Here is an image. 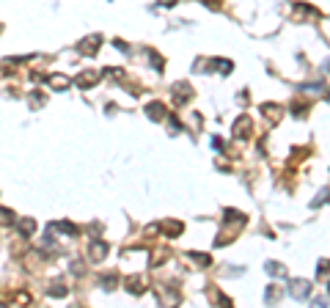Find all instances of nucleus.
I'll return each instance as SVG.
<instances>
[{
    "label": "nucleus",
    "mask_w": 330,
    "mask_h": 308,
    "mask_svg": "<svg viewBox=\"0 0 330 308\" xmlns=\"http://www.w3.org/2000/svg\"><path fill=\"white\" fill-rule=\"evenodd\" d=\"M99 44H102V36L94 33V36H86L82 42H77V52L80 55H94V52L99 50Z\"/></svg>",
    "instance_id": "1"
},
{
    "label": "nucleus",
    "mask_w": 330,
    "mask_h": 308,
    "mask_svg": "<svg viewBox=\"0 0 330 308\" xmlns=\"http://www.w3.org/2000/svg\"><path fill=\"white\" fill-rule=\"evenodd\" d=\"M97 83H99V72H94V69L74 77V85H80V88H91V85H97Z\"/></svg>",
    "instance_id": "2"
},
{
    "label": "nucleus",
    "mask_w": 330,
    "mask_h": 308,
    "mask_svg": "<svg viewBox=\"0 0 330 308\" xmlns=\"http://www.w3.org/2000/svg\"><path fill=\"white\" fill-rule=\"evenodd\" d=\"M50 231H63V234H80V229L77 226H72V223H66V220H61V223H50Z\"/></svg>",
    "instance_id": "3"
},
{
    "label": "nucleus",
    "mask_w": 330,
    "mask_h": 308,
    "mask_svg": "<svg viewBox=\"0 0 330 308\" xmlns=\"http://www.w3.org/2000/svg\"><path fill=\"white\" fill-rule=\"evenodd\" d=\"M105 253H108V245H105V242H99V240H94V242H91V259H94V261H102Z\"/></svg>",
    "instance_id": "4"
},
{
    "label": "nucleus",
    "mask_w": 330,
    "mask_h": 308,
    "mask_svg": "<svg viewBox=\"0 0 330 308\" xmlns=\"http://www.w3.org/2000/svg\"><path fill=\"white\" fill-rule=\"evenodd\" d=\"M308 292H311V283L308 281H294L292 283V294H294V297H308Z\"/></svg>",
    "instance_id": "5"
},
{
    "label": "nucleus",
    "mask_w": 330,
    "mask_h": 308,
    "mask_svg": "<svg viewBox=\"0 0 330 308\" xmlns=\"http://www.w3.org/2000/svg\"><path fill=\"white\" fill-rule=\"evenodd\" d=\"M174 96H176V102H185V99H190L193 96V91L187 88V83H176L174 85Z\"/></svg>",
    "instance_id": "6"
},
{
    "label": "nucleus",
    "mask_w": 330,
    "mask_h": 308,
    "mask_svg": "<svg viewBox=\"0 0 330 308\" xmlns=\"http://www.w3.org/2000/svg\"><path fill=\"white\" fill-rule=\"evenodd\" d=\"M17 229H20V231H22V234H25V237H31L33 231H36V220H33V218L17 220Z\"/></svg>",
    "instance_id": "7"
},
{
    "label": "nucleus",
    "mask_w": 330,
    "mask_h": 308,
    "mask_svg": "<svg viewBox=\"0 0 330 308\" xmlns=\"http://www.w3.org/2000/svg\"><path fill=\"white\" fill-rule=\"evenodd\" d=\"M146 113H149V119H154V121H160V119H165V108L160 102H151L149 108H146Z\"/></svg>",
    "instance_id": "8"
},
{
    "label": "nucleus",
    "mask_w": 330,
    "mask_h": 308,
    "mask_svg": "<svg viewBox=\"0 0 330 308\" xmlns=\"http://www.w3.org/2000/svg\"><path fill=\"white\" fill-rule=\"evenodd\" d=\"M47 83L52 85V88H58V91H63L69 85V77H63V74H50V77H47Z\"/></svg>",
    "instance_id": "9"
},
{
    "label": "nucleus",
    "mask_w": 330,
    "mask_h": 308,
    "mask_svg": "<svg viewBox=\"0 0 330 308\" xmlns=\"http://www.w3.org/2000/svg\"><path fill=\"white\" fill-rule=\"evenodd\" d=\"M140 281H143V278H140V275H132V278H129V281H127V289H129V292H132V294H140V292H143V289H146V283H143V286H140Z\"/></svg>",
    "instance_id": "10"
},
{
    "label": "nucleus",
    "mask_w": 330,
    "mask_h": 308,
    "mask_svg": "<svg viewBox=\"0 0 330 308\" xmlns=\"http://www.w3.org/2000/svg\"><path fill=\"white\" fill-rule=\"evenodd\" d=\"M0 223H17V215L11 209H3L0 207Z\"/></svg>",
    "instance_id": "11"
},
{
    "label": "nucleus",
    "mask_w": 330,
    "mask_h": 308,
    "mask_svg": "<svg viewBox=\"0 0 330 308\" xmlns=\"http://www.w3.org/2000/svg\"><path fill=\"white\" fill-rule=\"evenodd\" d=\"M102 286H105V289H108V292H110V289L116 286V275H102Z\"/></svg>",
    "instance_id": "12"
},
{
    "label": "nucleus",
    "mask_w": 330,
    "mask_h": 308,
    "mask_svg": "<svg viewBox=\"0 0 330 308\" xmlns=\"http://www.w3.org/2000/svg\"><path fill=\"white\" fill-rule=\"evenodd\" d=\"M50 294L52 297H63V294H66V286H50Z\"/></svg>",
    "instance_id": "13"
},
{
    "label": "nucleus",
    "mask_w": 330,
    "mask_h": 308,
    "mask_svg": "<svg viewBox=\"0 0 330 308\" xmlns=\"http://www.w3.org/2000/svg\"><path fill=\"white\" fill-rule=\"evenodd\" d=\"M190 259H196L198 264H206V261H209V256H206V253H190Z\"/></svg>",
    "instance_id": "14"
},
{
    "label": "nucleus",
    "mask_w": 330,
    "mask_h": 308,
    "mask_svg": "<svg viewBox=\"0 0 330 308\" xmlns=\"http://www.w3.org/2000/svg\"><path fill=\"white\" fill-rule=\"evenodd\" d=\"M31 105H44V96H41V94H31Z\"/></svg>",
    "instance_id": "15"
},
{
    "label": "nucleus",
    "mask_w": 330,
    "mask_h": 308,
    "mask_svg": "<svg viewBox=\"0 0 330 308\" xmlns=\"http://www.w3.org/2000/svg\"><path fill=\"white\" fill-rule=\"evenodd\" d=\"M116 50H121V52H127L129 47H127V44H124V42H121V39H119V42H116Z\"/></svg>",
    "instance_id": "16"
}]
</instances>
